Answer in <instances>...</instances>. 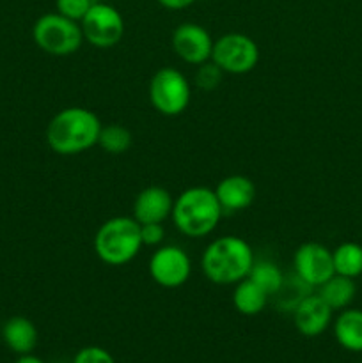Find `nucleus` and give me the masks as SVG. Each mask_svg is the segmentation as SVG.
<instances>
[{
    "label": "nucleus",
    "instance_id": "1",
    "mask_svg": "<svg viewBox=\"0 0 362 363\" xmlns=\"http://www.w3.org/2000/svg\"><path fill=\"white\" fill-rule=\"evenodd\" d=\"M102 121L89 108L70 106L50 119L46 126V144L60 156H73L98 145Z\"/></svg>",
    "mask_w": 362,
    "mask_h": 363
},
{
    "label": "nucleus",
    "instance_id": "2",
    "mask_svg": "<svg viewBox=\"0 0 362 363\" xmlns=\"http://www.w3.org/2000/svg\"><path fill=\"white\" fill-rule=\"evenodd\" d=\"M254 264L251 245L238 236H222L204 248L201 269L206 279L216 286H234L247 279Z\"/></svg>",
    "mask_w": 362,
    "mask_h": 363
},
{
    "label": "nucleus",
    "instance_id": "3",
    "mask_svg": "<svg viewBox=\"0 0 362 363\" xmlns=\"http://www.w3.org/2000/svg\"><path fill=\"white\" fill-rule=\"evenodd\" d=\"M222 215L224 209L216 199L215 190L192 186L174 201L170 218L176 229L185 236L204 238L216 229Z\"/></svg>",
    "mask_w": 362,
    "mask_h": 363
},
{
    "label": "nucleus",
    "instance_id": "4",
    "mask_svg": "<svg viewBox=\"0 0 362 363\" xmlns=\"http://www.w3.org/2000/svg\"><path fill=\"white\" fill-rule=\"evenodd\" d=\"M144 247L141 223L133 216H114L103 222L94 234V252L109 266L128 264Z\"/></svg>",
    "mask_w": 362,
    "mask_h": 363
},
{
    "label": "nucleus",
    "instance_id": "5",
    "mask_svg": "<svg viewBox=\"0 0 362 363\" xmlns=\"http://www.w3.org/2000/svg\"><path fill=\"white\" fill-rule=\"evenodd\" d=\"M32 39L39 50L53 57L73 55L84 43V34L78 21L70 20L55 11L46 13L35 20L32 27Z\"/></svg>",
    "mask_w": 362,
    "mask_h": 363
},
{
    "label": "nucleus",
    "instance_id": "6",
    "mask_svg": "<svg viewBox=\"0 0 362 363\" xmlns=\"http://www.w3.org/2000/svg\"><path fill=\"white\" fill-rule=\"evenodd\" d=\"M192 87L188 78L176 67H162L149 82V101L162 116L176 117L190 105Z\"/></svg>",
    "mask_w": 362,
    "mask_h": 363
},
{
    "label": "nucleus",
    "instance_id": "7",
    "mask_svg": "<svg viewBox=\"0 0 362 363\" xmlns=\"http://www.w3.org/2000/svg\"><path fill=\"white\" fill-rule=\"evenodd\" d=\"M212 60L224 73L247 74L258 66L259 48L248 35L229 32L213 41Z\"/></svg>",
    "mask_w": 362,
    "mask_h": 363
},
{
    "label": "nucleus",
    "instance_id": "8",
    "mask_svg": "<svg viewBox=\"0 0 362 363\" xmlns=\"http://www.w3.org/2000/svg\"><path fill=\"white\" fill-rule=\"evenodd\" d=\"M84 41L96 48H112L123 39L126 25L124 18L114 6L94 2L80 21Z\"/></svg>",
    "mask_w": 362,
    "mask_h": 363
},
{
    "label": "nucleus",
    "instance_id": "9",
    "mask_svg": "<svg viewBox=\"0 0 362 363\" xmlns=\"http://www.w3.org/2000/svg\"><path fill=\"white\" fill-rule=\"evenodd\" d=\"M148 269L153 282L165 289H176L185 286L190 279L192 261L183 248L176 245H163L151 255Z\"/></svg>",
    "mask_w": 362,
    "mask_h": 363
},
{
    "label": "nucleus",
    "instance_id": "10",
    "mask_svg": "<svg viewBox=\"0 0 362 363\" xmlns=\"http://www.w3.org/2000/svg\"><path fill=\"white\" fill-rule=\"evenodd\" d=\"M293 266L298 279L307 284L309 287H319L336 273L334 272L332 252L325 245L314 243V241H309L297 248Z\"/></svg>",
    "mask_w": 362,
    "mask_h": 363
},
{
    "label": "nucleus",
    "instance_id": "11",
    "mask_svg": "<svg viewBox=\"0 0 362 363\" xmlns=\"http://www.w3.org/2000/svg\"><path fill=\"white\" fill-rule=\"evenodd\" d=\"M172 48L181 60L199 66L212 59L213 38L202 25L185 21L174 28Z\"/></svg>",
    "mask_w": 362,
    "mask_h": 363
},
{
    "label": "nucleus",
    "instance_id": "12",
    "mask_svg": "<svg viewBox=\"0 0 362 363\" xmlns=\"http://www.w3.org/2000/svg\"><path fill=\"white\" fill-rule=\"evenodd\" d=\"M334 311L318 296V294H307L300 303L293 308L295 328L304 337H318L325 332L332 323Z\"/></svg>",
    "mask_w": 362,
    "mask_h": 363
},
{
    "label": "nucleus",
    "instance_id": "13",
    "mask_svg": "<svg viewBox=\"0 0 362 363\" xmlns=\"http://www.w3.org/2000/svg\"><path fill=\"white\" fill-rule=\"evenodd\" d=\"M174 199L163 186H148L135 197L133 218L138 223H163L170 218Z\"/></svg>",
    "mask_w": 362,
    "mask_h": 363
},
{
    "label": "nucleus",
    "instance_id": "14",
    "mask_svg": "<svg viewBox=\"0 0 362 363\" xmlns=\"http://www.w3.org/2000/svg\"><path fill=\"white\" fill-rule=\"evenodd\" d=\"M215 195L222 206L224 213L229 211H243L248 206H252L256 199V186L247 176H227L216 184Z\"/></svg>",
    "mask_w": 362,
    "mask_h": 363
},
{
    "label": "nucleus",
    "instance_id": "15",
    "mask_svg": "<svg viewBox=\"0 0 362 363\" xmlns=\"http://www.w3.org/2000/svg\"><path fill=\"white\" fill-rule=\"evenodd\" d=\"M2 340L13 353L28 354L35 350L39 340L38 328L34 323L23 315H14L9 318L2 326Z\"/></svg>",
    "mask_w": 362,
    "mask_h": 363
},
{
    "label": "nucleus",
    "instance_id": "16",
    "mask_svg": "<svg viewBox=\"0 0 362 363\" xmlns=\"http://www.w3.org/2000/svg\"><path fill=\"white\" fill-rule=\"evenodd\" d=\"M337 344L351 353H362V311L344 308L334 321Z\"/></svg>",
    "mask_w": 362,
    "mask_h": 363
},
{
    "label": "nucleus",
    "instance_id": "17",
    "mask_svg": "<svg viewBox=\"0 0 362 363\" xmlns=\"http://www.w3.org/2000/svg\"><path fill=\"white\" fill-rule=\"evenodd\" d=\"M318 294L332 311H344L350 307L351 301L355 300L357 294V286H355L353 279L350 277H343L334 273L325 284L318 287Z\"/></svg>",
    "mask_w": 362,
    "mask_h": 363
},
{
    "label": "nucleus",
    "instance_id": "18",
    "mask_svg": "<svg viewBox=\"0 0 362 363\" xmlns=\"http://www.w3.org/2000/svg\"><path fill=\"white\" fill-rule=\"evenodd\" d=\"M268 294L256 286L251 279H243L234 284L233 307L243 315H258L265 311L268 303Z\"/></svg>",
    "mask_w": 362,
    "mask_h": 363
},
{
    "label": "nucleus",
    "instance_id": "19",
    "mask_svg": "<svg viewBox=\"0 0 362 363\" xmlns=\"http://www.w3.org/2000/svg\"><path fill=\"white\" fill-rule=\"evenodd\" d=\"M332 261L334 272L337 275L350 277V279L362 275V247L358 243L348 241L339 245L336 250H332Z\"/></svg>",
    "mask_w": 362,
    "mask_h": 363
},
{
    "label": "nucleus",
    "instance_id": "20",
    "mask_svg": "<svg viewBox=\"0 0 362 363\" xmlns=\"http://www.w3.org/2000/svg\"><path fill=\"white\" fill-rule=\"evenodd\" d=\"M247 279L261 287L268 296H275L284 284V275L279 266L272 261H254Z\"/></svg>",
    "mask_w": 362,
    "mask_h": 363
},
{
    "label": "nucleus",
    "instance_id": "21",
    "mask_svg": "<svg viewBox=\"0 0 362 363\" xmlns=\"http://www.w3.org/2000/svg\"><path fill=\"white\" fill-rule=\"evenodd\" d=\"M131 142H133V137L130 130L121 124L102 126V131H99L98 145L109 155H124L131 147Z\"/></svg>",
    "mask_w": 362,
    "mask_h": 363
},
{
    "label": "nucleus",
    "instance_id": "22",
    "mask_svg": "<svg viewBox=\"0 0 362 363\" xmlns=\"http://www.w3.org/2000/svg\"><path fill=\"white\" fill-rule=\"evenodd\" d=\"M222 77H224V71L220 69L212 59H209L206 60V62L199 64L194 80H195V85H197L199 89H202V91H213V89H216L220 85Z\"/></svg>",
    "mask_w": 362,
    "mask_h": 363
},
{
    "label": "nucleus",
    "instance_id": "23",
    "mask_svg": "<svg viewBox=\"0 0 362 363\" xmlns=\"http://www.w3.org/2000/svg\"><path fill=\"white\" fill-rule=\"evenodd\" d=\"M96 0H55L57 13L80 23Z\"/></svg>",
    "mask_w": 362,
    "mask_h": 363
},
{
    "label": "nucleus",
    "instance_id": "24",
    "mask_svg": "<svg viewBox=\"0 0 362 363\" xmlns=\"http://www.w3.org/2000/svg\"><path fill=\"white\" fill-rule=\"evenodd\" d=\"M73 363H116L112 354L98 346H87L75 354Z\"/></svg>",
    "mask_w": 362,
    "mask_h": 363
},
{
    "label": "nucleus",
    "instance_id": "25",
    "mask_svg": "<svg viewBox=\"0 0 362 363\" xmlns=\"http://www.w3.org/2000/svg\"><path fill=\"white\" fill-rule=\"evenodd\" d=\"M165 238L163 223H141V240L144 247H158Z\"/></svg>",
    "mask_w": 362,
    "mask_h": 363
},
{
    "label": "nucleus",
    "instance_id": "26",
    "mask_svg": "<svg viewBox=\"0 0 362 363\" xmlns=\"http://www.w3.org/2000/svg\"><path fill=\"white\" fill-rule=\"evenodd\" d=\"M156 2H158L162 7H165V9L181 11V9H187V7H190L192 4H195L197 0H156Z\"/></svg>",
    "mask_w": 362,
    "mask_h": 363
},
{
    "label": "nucleus",
    "instance_id": "27",
    "mask_svg": "<svg viewBox=\"0 0 362 363\" xmlns=\"http://www.w3.org/2000/svg\"><path fill=\"white\" fill-rule=\"evenodd\" d=\"M14 363H45V362H43L41 358L34 357L32 353H28V354H20V357H18V360Z\"/></svg>",
    "mask_w": 362,
    "mask_h": 363
},
{
    "label": "nucleus",
    "instance_id": "28",
    "mask_svg": "<svg viewBox=\"0 0 362 363\" xmlns=\"http://www.w3.org/2000/svg\"><path fill=\"white\" fill-rule=\"evenodd\" d=\"M361 363H362V362H361Z\"/></svg>",
    "mask_w": 362,
    "mask_h": 363
}]
</instances>
